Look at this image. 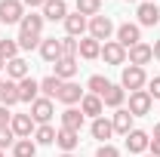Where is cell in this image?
Returning <instances> with one entry per match:
<instances>
[{"label": "cell", "instance_id": "obj_1", "mask_svg": "<svg viewBox=\"0 0 160 157\" xmlns=\"http://www.w3.org/2000/svg\"><path fill=\"white\" fill-rule=\"evenodd\" d=\"M43 16H37V13H25V19L19 22V37H16V43H19V49H34V46H40V40H43Z\"/></svg>", "mask_w": 160, "mask_h": 157}, {"label": "cell", "instance_id": "obj_2", "mask_svg": "<svg viewBox=\"0 0 160 157\" xmlns=\"http://www.w3.org/2000/svg\"><path fill=\"white\" fill-rule=\"evenodd\" d=\"M120 86H123L126 93H139V89H145V86H148L145 68H139V65H126L123 74H120Z\"/></svg>", "mask_w": 160, "mask_h": 157}, {"label": "cell", "instance_id": "obj_3", "mask_svg": "<svg viewBox=\"0 0 160 157\" xmlns=\"http://www.w3.org/2000/svg\"><path fill=\"white\" fill-rule=\"evenodd\" d=\"M86 31H89V37H92V40L108 43V40H111V34H114V22L108 19V16H92Z\"/></svg>", "mask_w": 160, "mask_h": 157}, {"label": "cell", "instance_id": "obj_4", "mask_svg": "<svg viewBox=\"0 0 160 157\" xmlns=\"http://www.w3.org/2000/svg\"><path fill=\"white\" fill-rule=\"evenodd\" d=\"M25 19V3L22 0H0V22L3 25H19Z\"/></svg>", "mask_w": 160, "mask_h": 157}, {"label": "cell", "instance_id": "obj_5", "mask_svg": "<svg viewBox=\"0 0 160 157\" xmlns=\"http://www.w3.org/2000/svg\"><path fill=\"white\" fill-rule=\"evenodd\" d=\"M151 108H154V99L148 96V89L129 93V114H132V117H145V114H151Z\"/></svg>", "mask_w": 160, "mask_h": 157}, {"label": "cell", "instance_id": "obj_6", "mask_svg": "<svg viewBox=\"0 0 160 157\" xmlns=\"http://www.w3.org/2000/svg\"><path fill=\"white\" fill-rule=\"evenodd\" d=\"M136 16H139V28H154L160 22V6L154 3V0H145V3H139V9H136Z\"/></svg>", "mask_w": 160, "mask_h": 157}, {"label": "cell", "instance_id": "obj_7", "mask_svg": "<svg viewBox=\"0 0 160 157\" xmlns=\"http://www.w3.org/2000/svg\"><path fill=\"white\" fill-rule=\"evenodd\" d=\"M117 43L123 46V49H129V46L142 43V28L136 25V22H123V25L117 28Z\"/></svg>", "mask_w": 160, "mask_h": 157}, {"label": "cell", "instance_id": "obj_8", "mask_svg": "<svg viewBox=\"0 0 160 157\" xmlns=\"http://www.w3.org/2000/svg\"><path fill=\"white\" fill-rule=\"evenodd\" d=\"M9 129L16 133V139H31V136H34V129H37V123H34L31 114H12Z\"/></svg>", "mask_w": 160, "mask_h": 157}, {"label": "cell", "instance_id": "obj_9", "mask_svg": "<svg viewBox=\"0 0 160 157\" xmlns=\"http://www.w3.org/2000/svg\"><path fill=\"white\" fill-rule=\"evenodd\" d=\"M52 114H56V105H52V99H43L40 96L37 102H31V117H34V123H49L52 120Z\"/></svg>", "mask_w": 160, "mask_h": 157}, {"label": "cell", "instance_id": "obj_10", "mask_svg": "<svg viewBox=\"0 0 160 157\" xmlns=\"http://www.w3.org/2000/svg\"><path fill=\"white\" fill-rule=\"evenodd\" d=\"M148 145H151V136H148L145 129H132V133H126V151H129V154H145Z\"/></svg>", "mask_w": 160, "mask_h": 157}, {"label": "cell", "instance_id": "obj_11", "mask_svg": "<svg viewBox=\"0 0 160 157\" xmlns=\"http://www.w3.org/2000/svg\"><path fill=\"white\" fill-rule=\"evenodd\" d=\"M37 49H40V59L49 62V65H56L62 59V40H56V37H43Z\"/></svg>", "mask_w": 160, "mask_h": 157}, {"label": "cell", "instance_id": "obj_12", "mask_svg": "<svg viewBox=\"0 0 160 157\" xmlns=\"http://www.w3.org/2000/svg\"><path fill=\"white\" fill-rule=\"evenodd\" d=\"M83 96H86V93L80 89V86L74 83V80H65V83H62V89H59V96H56V99H59L62 105H68V108H74V105H77V102H80Z\"/></svg>", "mask_w": 160, "mask_h": 157}, {"label": "cell", "instance_id": "obj_13", "mask_svg": "<svg viewBox=\"0 0 160 157\" xmlns=\"http://www.w3.org/2000/svg\"><path fill=\"white\" fill-rule=\"evenodd\" d=\"M102 59H105V65H123L126 62V49L117 40H108V43H102Z\"/></svg>", "mask_w": 160, "mask_h": 157}, {"label": "cell", "instance_id": "obj_14", "mask_svg": "<svg viewBox=\"0 0 160 157\" xmlns=\"http://www.w3.org/2000/svg\"><path fill=\"white\" fill-rule=\"evenodd\" d=\"M126 59H129V65H139V68H145L148 62L154 59V49H151L148 43H136V46H129V49H126Z\"/></svg>", "mask_w": 160, "mask_h": 157}, {"label": "cell", "instance_id": "obj_15", "mask_svg": "<svg viewBox=\"0 0 160 157\" xmlns=\"http://www.w3.org/2000/svg\"><path fill=\"white\" fill-rule=\"evenodd\" d=\"M19 99H22V102H28V105L37 102V99H40V80H34L31 74H28L25 80H19Z\"/></svg>", "mask_w": 160, "mask_h": 157}, {"label": "cell", "instance_id": "obj_16", "mask_svg": "<svg viewBox=\"0 0 160 157\" xmlns=\"http://www.w3.org/2000/svg\"><path fill=\"white\" fill-rule=\"evenodd\" d=\"M43 19L65 22L68 19V3H65V0H46V3H43Z\"/></svg>", "mask_w": 160, "mask_h": 157}, {"label": "cell", "instance_id": "obj_17", "mask_svg": "<svg viewBox=\"0 0 160 157\" xmlns=\"http://www.w3.org/2000/svg\"><path fill=\"white\" fill-rule=\"evenodd\" d=\"M77 56H80V59H86V62L102 59V43H99V40H92V37L77 40Z\"/></svg>", "mask_w": 160, "mask_h": 157}, {"label": "cell", "instance_id": "obj_18", "mask_svg": "<svg viewBox=\"0 0 160 157\" xmlns=\"http://www.w3.org/2000/svg\"><path fill=\"white\" fill-rule=\"evenodd\" d=\"M123 102H126V89L120 86V83H111L108 89H105V96H102V105H108V108H123Z\"/></svg>", "mask_w": 160, "mask_h": 157}, {"label": "cell", "instance_id": "obj_19", "mask_svg": "<svg viewBox=\"0 0 160 157\" xmlns=\"http://www.w3.org/2000/svg\"><path fill=\"white\" fill-rule=\"evenodd\" d=\"M22 99H19V83L16 80H3V86H0V105L3 108H16Z\"/></svg>", "mask_w": 160, "mask_h": 157}, {"label": "cell", "instance_id": "obj_20", "mask_svg": "<svg viewBox=\"0 0 160 157\" xmlns=\"http://www.w3.org/2000/svg\"><path fill=\"white\" fill-rule=\"evenodd\" d=\"M56 145L62 148V154H74V148L80 145V133H74V129H59L56 133Z\"/></svg>", "mask_w": 160, "mask_h": 157}, {"label": "cell", "instance_id": "obj_21", "mask_svg": "<svg viewBox=\"0 0 160 157\" xmlns=\"http://www.w3.org/2000/svg\"><path fill=\"white\" fill-rule=\"evenodd\" d=\"M28 74H31V68H28V62L22 59V56L6 62V80H16V83H19V80H25Z\"/></svg>", "mask_w": 160, "mask_h": 157}, {"label": "cell", "instance_id": "obj_22", "mask_svg": "<svg viewBox=\"0 0 160 157\" xmlns=\"http://www.w3.org/2000/svg\"><path fill=\"white\" fill-rule=\"evenodd\" d=\"M80 111H83V117H102V111H105V105H102L99 96H92V93H86V96L80 99Z\"/></svg>", "mask_w": 160, "mask_h": 157}, {"label": "cell", "instance_id": "obj_23", "mask_svg": "<svg viewBox=\"0 0 160 157\" xmlns=\"http://www.w3.org/2000/svg\"><path fill=\"white\" fill-rule=\"evenodd\" d=\"M86 28H89L86 16H80V13H68V19H65V31H68V37H83Z\"/></svg>", "mask_w": 160, "mask_h": 157}, {"label": "cell", "instance_id": "obj_24", "mask_svg": "<svg viewBox=\"0 0 160 157\" xmlns=\"http://www.w3.org/2000/svg\"><path fill=\"white\" fill-rule=\"evenodd\" d=\"M111 126H114V133H120V136L132 133V114H129V108H117L114 117H111Z\"/></svg>", "mask_w": 160, "mask_h": 157}, {"label": "cell", "instance_id": "obj_25", "mask_svg": "<svg viewBox=\"0 0 160 157\" xmlns=\"http://www.w3.org/2000/svg\"><path fill=\"white\" fill-rule=\"evenodd\" d=\"M62 129L80 133V129H83V111H80V108H65V111H62Z\"/></svg>", "mask_w": 160, "mask_h": 157}, {"label": "cell", "instance_id": "obj_26", "mask_svg": "<svg viewBox=\"0 0 160 157\" xmlns=\"http://www.w3.org/2000/svg\"><path fill=\"white\" fill-rule=\"evenodd\" d=\"M89 133H92V139H99L102 145H105L108 139L114 136V126H111V120H108V117H96V120H92V126H89Z\"/></svg>", "mask_w": 160, "mask_h": 157}, {"label": "cell", "instance_id": "obj_27", "mask_svg": "<svg viewBox=\"0 0 160 157\" xmlns=\"http://www.w3.org/2000/svg\"><path fill=\"white\" fill-rule=\"evenodd\" d=\"M77 59H59L56 62V77L65 83V80H74V74H77Z\"/></svg>", "mask_w": 160, "mask_h": 157}, {"label": "cell", "instance_id": "obj_28", "mask_svg": "<svg viewBox=\"0 0 160 157\" xmlns=\"http://www.w3.org/2000/svg\"><path fill=\"white\" fill-rule=\"evenodd\" d=\"M56 133H59V129H56L52 123H40L37 129H34V142H37V145H56Z\"/></svg>", "mask_w": 160, "mask_h": 157}, {"label": "cell", "instance_id": "obj_29", "mask_svg": "<svg viewBox=\"0 0 160 157\" xmlns=\"http://www.w3.org/2000/svg\"><path fill=\"white\" fill-rule=\"evenodd\" d=\"M12 157H37V142L34 139H16Z\"/></svg>", "mask_w": 160, "mask_h": 157}, {"label": "cell", "instance_id": "obj_30", "mask_svg": "<svg viewBox=\"0 0 160 157\" xmlns=\"http://www.w3.org/2000/svg\"><path fill=\"white\" fill-rule=\"evenodd\" d=\"M59 89H62V80L56 77V74H49V77L40 80V96H43V99H56Z\"/></svg>", "mask_w": 160, "mask_h": 157}, {"label": "cell", "instance_id": "obj_31", "mask_svg": "<svg viewBox=\"0 0 160 157\" xmlns=\"http://www.w3.org/2000/svg\"><path fill=\"white\" fill-rule=\"evenodd\" d=\"M108 86H111V80H105V74H92V77L86 80V89H89V93H92V96H105V89H108Z\"/></svg>", "mask_w": 160, "mask_h": 157}, {"label": "cell", "instance_id": "obj_32", "mask_svg": "<svg viewBox=\"0 0 160 157\" xmlns=\"http://www.w3.org/2000/svg\"><path fill=\"white\" fill-rule=\"evenodd\" d=\"M99 9H102V0H77V13L80 16H99Z\"/></svg>", "mask_w": 160, "mask_h": 157}, {"label": "cell", "instance_id": "obj_33", "mask_svg": "<svg viewBox=\"0 0 160 157\" xmlns=\"http://www.w3.org/2000/svg\"><path fill=\"white\" fill-rule=\"evenodd\" d=\"M16 56H19V43H16V40H3V37H0V59L9 62V59H16Z\"/></svg>", "mask_w": 160, "mask_h": 157}, {"label": "cell", "instance_id": "obj_34", "mask_svg": "<svg viewBox=\"0 0 160 157\" xmlns=\"http://www.w3.org/2000/svg\"><path fill=\"white\" fill-rule=\"evenodd\" d=\"M62 59H77V37H62Z\"/></svg>", "mask_w": 160, "mask_h": 157}, {"label": "cell", "instance_id": "obj_35", "mask_svg": "<svg viewBox=\"0 0 160 157\" xmlns=\"http://www.w3.org/2000/svg\"><path fill=\"white\" fill-rule=\"evenodd\" d=\"M12 145H16V133H12L9 126L0 129V151H3V148H12Z\"/></svg>", "mask_w": 160, "mask_h": 157}, {"label": "cell", "instance_id": "obj_36", "mask_svg": "<svg viewBox=\"0 0 160 157\" xmlns=\"http://www.w3.org/2000/svg\"><path fill=\"white\" fill-rule=\"evenodd\" d=\"M96 157H120V151H117V145L105 142V145H99V151H96Z\"/></svg>", "mask_w": 160, "mask_h": 157}, {"label": "cell", "instance_id": "obj_37", "mask_svg": "<svg viewBox=\"0 0 160 157\" xmlns=\"http://www.w3.org/2000/svg\"><path fill=\"white\" fill-rule=\"evenodd\" d=\"M148 96L160 102V77H151V80H148Z\"/></svg>", "mask_w": 160, "mask_h": 157}, {"label": "cell", "instance_id": "obj_38", "mask_svg": "<svg viewBox=\"0 0 160 157\" xmlns=\"http://www.w3.org/2000/svg\"><path fill=\"white\" fill-rule=\"evenodd\" d=\"M9 120H12L9 108H3V105H0V129H6V126H9Z\"/></svg>", "mask_w": 160, "mask_h": 157}, {"label": "cell", "instance_id": "obj_39", "mask_svg": "<svg viewBox=\"0 0 160 157\" xmlns=\"http://www.w3.org/2000/svg\"><path fill=\"white\" fill-rule=\"evenodd\" d=\"M148 151H151L154 157H160V142H157V139H151V145H148Z\"/></svg>", "mask_w": 160, "mask_h": 157}, {"label": "cell", "instance_id": "obj_40", "mask_svg": "<svg viewBox=\"0 0 160 157\" xmlns=\"http://www.w3.org/2000/svg\"><path fill=\"white\" fill-rule=\"evenodd\" d=\"M22 3H25V6H31V9H34V6H43V3H46V0H22Z\"/></svg>", "mask_w": 160, "mask_h": 157}, {"label": "cell", "instance_id": "obj_41", "mask_svg": "<svg viewBox=\"0 0 160 157\" xmlns=\"http://www.w3.org/2000/svg\"><path fill=\"white\" fill-rule=\"evenodd\" d=\"M151 49H154V59L160 62V40H154V46H151Z\"/></svg>", "mask_w": 160, "mask_h": 157}, {"label": "cell", "instance_id": "obj_42", "mask_svg": "<svg viewBox=\"0 0 160 157\" xmlns=\"http://www.w3.org/2000/svg\"><path fill=\"white\" fill-rule=\"evenodd\" d=\"M154 139L160 142V123H154Z\"/></svg>", "mask_w": 160, "mask_h": 157}, {"label": "cell", "instance_id": "obj_43", "mask_svg": "<svg viewBox=\"0 0 160 157\" xmlns=\"http://www.w3.org/2000/svg\"><path fill=\"white\" fill-rule=\"evenodd\" d=\"M3 68H6V62H3V59H0V71H3Z\"/></svg>", "mask_w": 160, "mask_h": 157}, {"label": "cell", "instance_id": "obj_44", "mask_svg": "<svg viewBox=\"0 0 160 157\" xmlns=\"http://www.w3.org/2000/svg\"><path fill=\"white\" fill-rule=\"evenodd\" d=\"M59 157H74V154H59Z\"/></svg>", "mask_w": 160, "mask_h": 157}, {"label": "cell", "instance_id": "obj_45", "mask_svg": "<svg viewBox=\"0 0 160 157\" xmlns=\"http://www.w3.org/2000/svg\"><path fill=\"white\" fill-rule=\"evenodd\" d=\"M126 3H139V0H126Z\"/></svg>", "mask_w": 160, "mask_h": 157}, {"label": "cell", "instance_id": "obj_46", "mask_svg": "<svg viewBox=\"0 0 160 157\" xmlns=\"http://www.w3.org/2000/svg\"><path fill=\"white\" fill-rule=\"evenodd\" d=\"M145 157H154V154H145Z\"/></svg>", "mask_w": 160, "mask_h": 157}, {"label": "cell", "instance_id": "obj_47", "mask_svg": "<svg viewBox=\"0 0 160 157\" xmlns=\"http://www.w3.org/2000/svg\"><path fill=\"white\" fill-rule=\"evenodd\" d=\"M0 86H3V80H0Z\"/></svg>", "mask_w": 160, "mask_h": 157}, {"label": "cell", "instance_id": "obj_48", "mask_svg": "<svg viewBox=\"0 0 160 157\" xmlns=\"http://www.w3.org/2000/svg\"><path fill=\"white\" fill-rule=\"evenodd\" d=\"M0 157H3V151H0Z\"/></svg>", "mask_w": 160, "mask_h": 157}]
</instances>
